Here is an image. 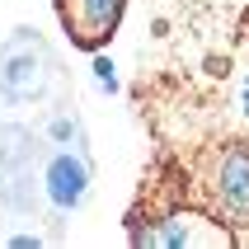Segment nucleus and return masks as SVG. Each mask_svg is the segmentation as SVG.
Returning a JSON list of instances; mask_svg holds the SVG:
<instances>
[{
  "label": "nucleus",
  "mask_w": 249,
  "mask_h": 249,
  "mask_svg": "<svg viewBox=\"0 0 249 249\" xmlns=\"http://www.w3.org/2000/svg\"><path fill=\"white\" fill-rule=\"evenodd\" d=\"M188 169V202L240 235L249 231V137H221L197 146Z\"/></svg>",
  "instance_id": "f257e3e1"
},
{
  "label": "nucleus",
  "mask_w": 249,
  "mask_h": 249,
  "mask_svg": "<svg viewBox=\"0 0 249 249\" xmlns=\"http://www.w3.org/2000/svg\"><path fill=\"white\" fill-rule=\"evenodd\" d=\"M127 240L141 249H197V245H235V235L226 231L216 216H207L193 202H179V207L160 212V216H146V221L127 226Z\"/></svg>",
  "instance_id": "f03ea898"
},
{
  "label": "nucleus",
  "mask_w": 249,
  "mask_h": 249,
  "mask_svg": "<svg viewBox=\"0 0 249 249\" xmlns=\"http://www.w3.org/2000/svg\"><path fill=\"white\" fill-rule=\"evenodd\" d=\"M56 80V56L52 47L33 33V28H19L5 47H0V94L10 104H33L52 89Z\"/></svg>",
  "instance_id": "7ed1b4c3"
},
{
  "label": "nucleus",
  "mask_w": 249,
  "mask_h": 249,
  "mask_svg": "<svg viewBox=\"0 0 249 249\" xmlns=\"http://www.w3.org/2000/svg\"><path fill=\"white\" fill-rule=\"evenodd\" d=\"M123 10H127V0H56V19L80 52L108 47V38L123 24Z\"/></svg>",
  "instance_id": "20e7f679"
},
{
  "label": "nucleus",
  "mask_w": 249,
  "mask_h": 249,
  "mask_svg": "<svg viewBox=\"0 0 249 249\" xmlns=\"http://www.w3.org/2000/svg\"><path fill=\"white\" fill-rule=\"evenodd\" d=\"M42 188H47V202L56 212L80 207L85 193H89V160H85V151H75V146L56 151L47 160V169H42Z\"/></svg>",
  "instance_id": "39448f33"
},
{
  "label": "nucleus",
  "mask_w": 249,
  "mask_h": 249,
  "mask_svg": "<svg viewBox=\"0 0 249 249\" xmlns=\"http://www.w3.org/2000/svg\"><path fill=\"white\" fill-rule=\"evenodd\" d=\"M245 33H249V14H245Z\"/></svg>",
  "instance_id": "423d86ee"
},
{
  "label": "nucleus",
  "mask_w": 249,
  "mask_h": 249,
  "mask_svg": "<svg viewBox=\"0 0 249 249\" xmlns=\"http://www.w3.org/2000/svg\"><path fill=\"white\" fill-rule=\"evenodd\" d=\"M245 104H249V89H245ZM245 113H249V108H245Z\"/></svg>",
  "instance_id": "0eeeda50"
}]
</instances>
